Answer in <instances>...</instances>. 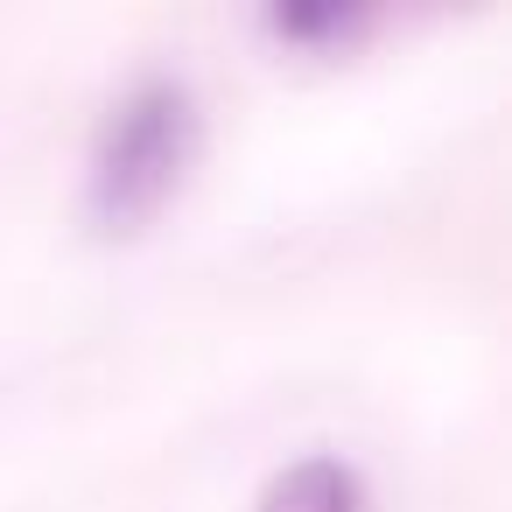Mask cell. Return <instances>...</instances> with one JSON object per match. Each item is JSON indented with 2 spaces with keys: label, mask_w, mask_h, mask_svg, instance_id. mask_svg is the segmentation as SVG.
Listing matches in <instances>:
<instances>
[{
  "label": "cell",
  "mask_w": 512,
  "mask_h": 512,
  "mask_svg": "<svg viewBox=\"0 0 512 512\" xmlns=\"http://www.w3.org/2000/svg\"><path fill=\"white\" fill-rule=\"evenodd\" d=\"M197 127H204L197 92L183 78H169V71L134 78L92 141V169H85L92 225L134 232L141 218H155L169 204V190L183 183V169L197 162Z\"/></svg>",
  "instance_id": "6da1fadb"
},
{
  "label": "cell",
  "mask_w": 512,
  "mask_h": 512,
  "mask_svg": "<svg viewBox=\"0 0 512 512\" xmlns=\"http://www.w3.org/2000/svg\"><path fill=\"white\" fill-rule=\"evenodd\" d=\"M260 512H365V477L344 456L316 449V456H295L267 477Z\"/></svg>",
  "instance_id": "7a4b0ae2"
},
{
  "label": "cell",
  "mask_w": 512,
  "mask_h": 512,
  "mask_svg": "<svg viewBox=\"0 0 512 512\" xmlns=\"http://www.w3.org/2000/svg\"><path fill=\"white\" fill-rule=\"evenodd\" d=\"M365 22V8H344V0H323V8H274V29L295 36V43H316V36H351Z\"/></svg>",
  "instance_id": "3957f363"
}]
</instances>
